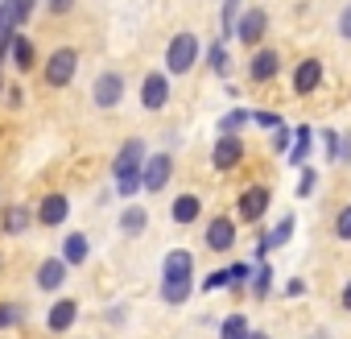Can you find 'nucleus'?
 <instances>
[{
	"mask_svg": "<svg viewBox=\"0 0 351 339\" xmlns=\"http://www.w3.org/2000/svg\"><path fill=\"white\" fill-rule=\"evenodd\" d=\"M191 285H195V257L186 248L165 253V261H161V298L169 306H182L191 298Z\"/></svg>",
	"mask_w": 351,
	"mask_h": 339,
	"instance_id": "f257e3e1",
	"label": "nucleus"
},
{
	"mask_svg": "<svg viewBox=\"0 0 351 339\" xmlns=\"http://www.w3.org/2000/svg\"><path fill=\"white\" fill-rule=\"evenodd\" d=\"M141 165H145V141L141 137H128L112 161V178H116V195L120 199H132L141 191Z\"/></svg>",
	"mask_w": 351,
	"mask_h": 339,
	"instance_id": "f03ea898",
	"label": "nucleus"
},
{
	"mask_svg": "<svg viewBox=\"0 0 351 339\" xmlns=\"http://www.w3.org/2000/svg\"><path fill=\"white\" fill-rule=\"evenodd\" d=\"M75 71H79V50L75 46H58V50H50V58L42 67V79H46V87L62 91V87H71Z\"/></svg>",
	"mask_w": 351,
	"mask_h": 339,
	"instance_id": "7ed1b4c3",
	"label": "nucleus"
},
{
	"mask_svg": "<svg viewBox=\"0 0 351 339\" xmlns=\"http://www.w3.org/2000/svg\"><path fill=\"white\" fill-rule=\"evenodd\" d=\"M199 38L191 34V30H182V34H173L169 38V46H165V71L169 75H186L195 62H199Z\"/></svg>",
	"mask_w": 351,
	"mask_h": 339,
	"instance_id": "20e7f679",
	"label": "nucleus"
},
{
	"mask_svg": "<svg viewBox=\"0 0 351 339\" xmlns=\"http://www.w3.org/2000/svg\"><path fill=\"white\" fill-rule=\"evenodd\" d=\"M169 178H173V157L169 153H145V165H141V187L149 191V195H157V191H165L169 187Z\"/></svg>",
	"mask_w": 351,
	"mask_h": 339,
	"instance_id": "39448f33",
	"label": "nucleus"
},
{
	"mask_svg": "<svg viewBox=\"0 0 351 339\" xmlns=\"http://www.w3.org/2000/svg\"><path fill=\"white\" fill-rule=\"evenodd\" d=\"M120 100H124V75H120V71H99L95 83H91V104H95L99 112H108V108H116Z\"/></svg>",
	"mask_w": 351,
	"mask_h": 339,
	"instance_id": "423d86ee",
	"label": "nucleus"
},
{
	"mask_svg": "<svg viewBox=\"0 0 351 339\" xmlns=\"http://www.w3.org/2000/svg\"><path fill=\"white\" fill-rule=\"evenodd\" d=\"M165 104H169V79H165V71H149L141 79V108L145 112H161Z\"/></svg>",
	"mask_w": 351,
	"mask_h": 339,
	"instance_id": "0eeeda50",
	"label": "nucleus"
},
{
	"mask_svg": "<svg viewBox=\"0 0 351 339\" xmlns=\"http://www.w3.org/2000/svg\"><path fill=\"white\" fill-rule=\"evenodd\" d=\"M265 30H269V13L265 9H248V13L236 17V38L244 46H261L265 42Z\"/></svg>",
	"mask_w": 351,
	"mask_h": 339,
	"instance_id": "6e6552de",
	"label": "nucleus"
},
{
	"mask_svg": "<svg viewBox=\"0 0 351 339\" xmlns=\"http://www.w3.org/2000/svg\"><path fill=\"white\" fill-rule=\"evenodd\" d=\"M66 215H71V199H66L62 191H50V195L38 203V224H42V228H62Z\"/></svg>",
	"mask_w": 351,
	"mask_h": 339,
	"instance_id": "1a4fd4ad",
	"label": "nucleus"
},
{
	"mask_svg": "<svg viewBox=\"0 0 351 339\" xmlns=\"http://www.w3.org/2000/svg\"><path fill=\"white\" fill-rule=\"evenodd\" d=\"M5 62H9V67H17L21 75L38 67V50H34V42H29V38H25L21 30H17V34L9 38V54H5Z\"/></svg>",
	"mask_w": 351,
	"mask_h": 339,
	"instance_id": "9d476101",
	"label": "nucleus"
},
{
	"mask_svg": "<svg viewBox=\"0 0 351 339\" xmlns=\"http://www.w3.org/2000/svg\"><path fill=\"white\" fill-rule=\"evenodd\" d=\"M240 157H244L240 137H236V132H219V141H215V149H211L215 170H236V165H240Z\"/></svg>",
	"mask_w": 351,
	"mask_h": 339,
	"instance_id": "9b49d317",
	"label": "nucleus"
},
{
	"mask_svg": "<svg viewBox=\"0 0 351 339\" xmlns=\"http://www.w3.org/2000/svg\"><path fill=\"white\" fill-rule=\"evenodd\" d=\"M66 269H71V265H66L62 257H50V261H42V265H38V273H34L38 290H46V294H50V290H62V281H66Z\"/></svg>",
	"mask_w": 351,
	"mask_h": 339,
	"instance_id": "f8f14e48",
	"label": "nucleus"
},
{
	"mask_svg": "<svg viewBox=\"0 0 351 339\" xmlns=\"http://www.w3.org/2000/svg\"><path fill=\"white\" fill-rule=\"evenodd\" d=\"M29 224H34V211L25 203H9L0 211V232L5 236H21V232H29Z\"/></svg>",
	"mask_w": 351,
	"mask_h": 339,
	"instance_id": "ddd939ff",
	"label": "nucleus"
},
{
	"mask_svg": "<svg viewBox=\"0 0 351 339\" xmlns=\"http://www.w3.org/2000/svg\"><path fill=\"white\" fill-rule=\"evenodd\" d=\"M318 83H322V62L318 58H302L298 71H293V91L310 95V91H318Z\"/></svg>",
	"mask_w": 351,
	"mask_h": 339,
	"instance_id": "4468645a",
	"label": "nucleus"
},
{
	"mask_svg": "<svg viewBox=\"0 0 351 339\" xmlns=\"http://www.w3.org/2000/svg\"><path fill=\"white\" fill-rule=\"evenodd\" d=\"M75 314H79V302H75V298H58V302L50 306V314H46V327H50L54 335H62L66 327H75Z\"/></svg>",
	"mask_w": 351,
	"mask_h": 339,
	"instance_id": "2eb2a0df",
	"label": "nucleus"
},
{
	"mask_svg": "<svg viewBox=\"0 0 351 339\" xmlns=\"http://www.w3.org/2000/svg\"><path fill=\"white\" fill-rule=\"evenodd\" d=\"M265 211H269V191H265V187H248V191L240 195V220L252 224V220H261Z\"/></svg>",
	"mask_w": 351,
	"mask_h": 339,
	"instance_id": "dca6fc26",
	"label": "nucleus"
},
{
	"mask_svg": "<svg viewBox=\"0 0 351 339\" xmlns=\"http://www.w3.org/2000/svg\"><path fill=\"white\" fill-rule=\"evenodd\" d=\"M232 244H236V228H232V220H223V215L211 220V224H207V248H211V253H228Z\"/></svg>",
	"mask_w": 351,
	"mask_h": 339,
	"instance_id": "f3484780",
	"label": "nucleus"
},
{
	"mask_svg": "<svg viewBox=\"0 0 351 339\" xmlns=\"http://www.w3.org/2000/svg\"><path fill=\"white\" fill-rule=\"evenodd\" d=\"M277 67H281L277 50H256V54H252V62H248V75H252L256 83H269V79L277 75Z\"/></svg>",
	"mask_w": 351,
	"mask_h": 339,
	"instance_id": "a211bd4d",
	"label": "nucleus"
},
{
	"mask_svg": "<svg viewBox=\"0 0 351 339\" xmlns=\"http://www.w3.org/2000/svg\"><path fill=\"white\" fill-rule=\"evenodd\" d=\"M87 257H91V240H87L83 232H71V236L62 240V261H66V265H83Z\"/></svg>",
	"mask_w": 351,
	"mask_h": 339,
	"instance_id": "6ab92c4d",
	"label": "nucleus"
},
{
	"mask_svg": "<svg viewBox=\"0 0 351 339\" xmlns=\"http://www.w3.org/2000/svg\"><path fill=\"white\" fill-rule=\"evenodd\" d=\"M199 211H203L199 195H178V199H173V207H169L173 224H195V220H199Z\"/></svg>",
	"mask_w": 351,
	"mask_h": 339,
	"instance_id": "aec40b11",
	"label": "nucleus"
},
{
	"mask_svg": "<svg viewBox=\"0 0 351 339\" xmlns=\"http://www.w3.org/2000/svg\"><path fill=\"white\" fill-rule=\"evenodd\" d=\"M145 224H149V211H145V207H136V203H128V207H124V215H120V232H124V236H141V232H145Z\"/></svg>",
	"mask_w": 351,
	"mask_h": 339,
	"instance_id": "412c9836",
	"label": "nucleus"
},
{
	"mask_svg": "<svg viewBox=\"0 0 351 339\" xmlns=\"http://www.w3.org/2000/svg\"><path fill=\"white\" fill-rule=\"evenodd\" d=\"M310 157V124H298V137H289V165H306Z\"/></svg>",
	"mask_w": 351,
	"mask_h": 339,
	"instance_id": "4be33fe9",
	"label": "nucleus"
},
{
	"mask_svg": "<svg viewBox=\"0 0 351 339\" xmlns=\"http://www.w3.org/2000/svg\"><path fill=\"white\" fill-rule=\"evenodd\" d=\"M248 331H252V327H248L244 314H228L223 327H219V339H248Z\"/></svg>",
	"mask_w": 351,
	"mask_h": 339,
	"instance_id": "5701e85b",
	"label": "nucleus"
},
{
	"mask_svg": "<svg viewBox=\"0 0 351 339\" xmlns=\"http://www.w3.org/2000/svg\"><path fill=\"white\" fill-rule=\"evenodd\" d=\"M17 323H25V306L0 302V331H9V327H17Z\"/></svg>",
	"mask_w": 351,
	"mask_h": 339,
	"instance_id": "b1692460",
	"label": "nucleus"
},
{
	"mask_svg": "<svg viewBox=\"0 0 351 339\" xmlns=\"http://www.w3.org/2000/svg\"><path fill=\"white\" fill-rule=\"evenodd\" d=\"M269 285H273V269H269V261H261V265H256V273H252V294H256V298H265V294H269Z\"/></svg>",
	"mask_w": 351,
	"mask_h": 339,
	"instance_id": "393cba45",
	"label": "nucleus"
},
{
	"mask_svg": "<svg viewBox=\"0 0 351 339\" xmlns=\"http://www.w3.org/2000/svg\"><path fill=\"white\" fill-rule=\"evenodd\" d=\"M236 17H240V0H223V17H219L223 38H232V34H236Z\"/></svg>",
	"mask_w": 351,
	"mask_h": 339,
	"instance_id": "a878e982",
	"label": "nucleus"
},
{
	"mask_svg": "<svg viewBox=\"0 0 351 339\" xmlns=\"http://www.w3.org/2000/svg\"><path fill=\"white\" fill-rule=\"evenodd\" d=\"M207 62H211L215 75H228V50H223V42H215V46L207 50Z\"/></svg>",
	"mask_w": 351,
	"mask_h": 339,
	"instance_id": "bb28decb",
	"label": "nucleus"
},
{
	"mask_svg": "<svg viewBox=\"0 0 351 339\" xmlns=\"http://www.w3.org/2000/svg\"><path fill=\"white\" fill-rule=\"evenodd\" d=\"M248 120H252V116H248L244 108H232V112L219 120V132H236V128H240V124H248Z\"/></svg>",
	"mask_w": 351,
	"mask_h": 339,
	"instance_id": "cd10ccee",
	"label": "nucleus"
},
{
	"mask_svg": "<svg viewBox=\"0 0 351 339\" xmlns=\"http://www.w3.org/2000/svg\"><path fill=\"white\" fill-rule=\"evenodd\" d=\"M75 5H79V0H42V9H46L50 17H66V13H75Z\"/></svg>",
	"mask_w": 351,
	"mask_h": 339,
	"instance_id": "c85d7f7f",
	"label": "nucleus"
},
{
	"mask_svg": "<svg viewBox=\"0 0 351 339\" xmlns=\"http://www.w3.org/2000/svg\"><path fill=\"white\" fill-rule=\"evenodd\" d=\"M335 236H339V240H351V203L335 215Z\"/></svg>",
	"mask_w": 351,
	"mask_h": 339,
	"instance_id": "c756f323",
	"label": "nucleus"
},
{
	"mask_svg": "<svg viewBox=\"0 0 351 339\" xmlns=\"http://www.w3.org/2000/svg\"><path fill=\"white\" fill-rule=\"evenodd\" d=\"M0 95H5V104H9V108H21V104H25V91H21V87H5Z\"/></svg>",
	"mask_w": 351,
	"mask_h": 339,
	"instance_id": "7c9ffc66",
	"label": "nucleus"
},
{
	"mask_svg": "<svg viewBox=\"0 0 351 339\" xmlns=\"http://www.w3.org/2000/svg\"><path fill=\"white\" fill-rule=\"evenodd\" d=\"M252 120H256L261 128H281V116H277V112H256Z\"/></svg>",
	"mask_w": 351,
	"mask_h": 339,
	"instance_id": "2f4dec72",
	"label": "nucleus"
},
{
	"mask_svg": "<svg viewBox=\"0 0 351 339\" xmlns=\"http://www.w3.org/2000/svg\"><path fill=\"white\" fill-rule=\"evenodd\" d=\"M219 285H232V281H228V269H219V273H211V277L203 281V290H219Z\"/></svg>",
	"mask_w": 351,
	"mask_h": 339,
	"instance_id": "473e14b6",
	"label": "nucleus"
},
{
	"mask_svg": "<svg viewBox=\"0 0 351 339\" xmlns=\"http://www.w3.org/2000/svg\"><path fill=\"white\" fill-rule=\"evenodd\" d=\"M326 157H330V161H339V132H335V128L326 132Z\"/></svg>",
	"mask_w": 351,
	"mask_h": 339,
	"instance_id": "72a5a7b5",
	"label": "nucleus"
},
{
	"mask_svg": "<svg viewBox=\"0 0 351 339\" xmlns=\"http://www.w3.org/2000/svg\"><path fill=\"white\" fill-rule=\"evenodd\" d=\"M228 281H232V285L248 281V265H232V269H228Z\"/></svg>",
	"mask_w": 351,
	"mask_h": 339,
	"instance_id": "f704fd0d",
	"label": "nucleus"
},
{
	"mask_svg": "<svg viewBox=\"0 0 351 339\" xmlns=\"http://www.w3.org/2000/svg\"><path fill=\"white\" fill-rule=\"evenodd\" d=\"M339 34H343V38L351 42V5H347V9L339 13Z\"/></svg>",
	"mask_w": 351,
	"mask_h": 339,
	"instance_id": "c9c22d12",
	"label": "nucleus"
},
{
	"mask_svg": "<svg viewBox=\"0 0 351 339\" xmlns=\"http://www.w3.org/2000/svg\"><path fill=\"white\" fill-rule=\"evenodd\" d=\"M289 137H293L289 128H277V132H273V145H277V149H289Z\"/></svg>",
	"mask_w": 351,
	"mask_h": 339,
	"instance_id": "e433bc0d",
	"label": "nucleus"
},
{
	"mask_svg": "<svg viewBox=\"0 0 351 339\" xmlns=\"http://www.w3.org/2000/svg\"><path fill=\"white\" fill-rule=\"evenodd\" d=\"M285 294H289V298H302V294H306V281H302V277H293V281L285 285Z\"/></svg>",
	"mask_w": 351,
	"mask_h": 339,
	"instance_id": "4c0bfd02",
	"label": "nucleus"
},
{
	"mask_svg": "<svg viewBox=\"0 0 351 339\" xmlns=\"http://www.w3.org/2000/svg\"><path fill=\"white\" fill-rule=\"evenodd\" d=\"M314 191V170H302V191L298 195H310Z\"/></svg>",
	"mask_w": 351,
	"mask_h": 339,
	"instance_id": "58836bf2",
	"label": "nucleus"
},
{
	"mask_svg": "<svg viewBox=\"0 0 351 339\" xmlns=\"http://www.w3.org/2000/svg\"><path fill=\"white\" fill-rule=\"evenodd\" d=\"M343 306H347V310H351V281H347V285H343Z\"/></svg>",
	"mask_w": 351,
	"mask_h": 339,
	"instance_id": "ea45409f",
	"label": "nucleus"
},
{
	"mask_svg": "<svg viewBox=\"0 0 351 339\" xmlns=\"http://www.w3.org/2000/svg\"><path fill=\"white\" fill-rule=\"evenodd\" d=\"M248 339H269V335L265 331H248Z\"/></svg>",
	"mask_w": 351,
	"mask_h": 339,
	"instance_id": "a19ab883",
	"label": "nucleus"
},
{
	"mask_svg": "<svg viewBox=\"0 0 351 339\" xmlns=\"http://www.w3.org/2000/svg\"><path fill=\"white\" fill-rule=\"evenodd\" d=\"M0 91H5V79H0Z\"/></svg>",
	"mask_w": 351,
	"mask_h": 339,
	"instance_id": "79ce46f5",
	"label": "nucleus"
},
{
	"mask_svg": "<svg viewBox=\"0 0 351 339\" xmlns=\"http://www.w3.org/2000/svg\"><path fill=\"white\" fill-rule=\"evenodd\" d=\"M0 265H5V257H0Z\"/></svg>",
	"mask_w": 351,
	"mask_h": 339,
	"instance_id": "37998d69",
	"label": "nucleus"
}]
</instances>
